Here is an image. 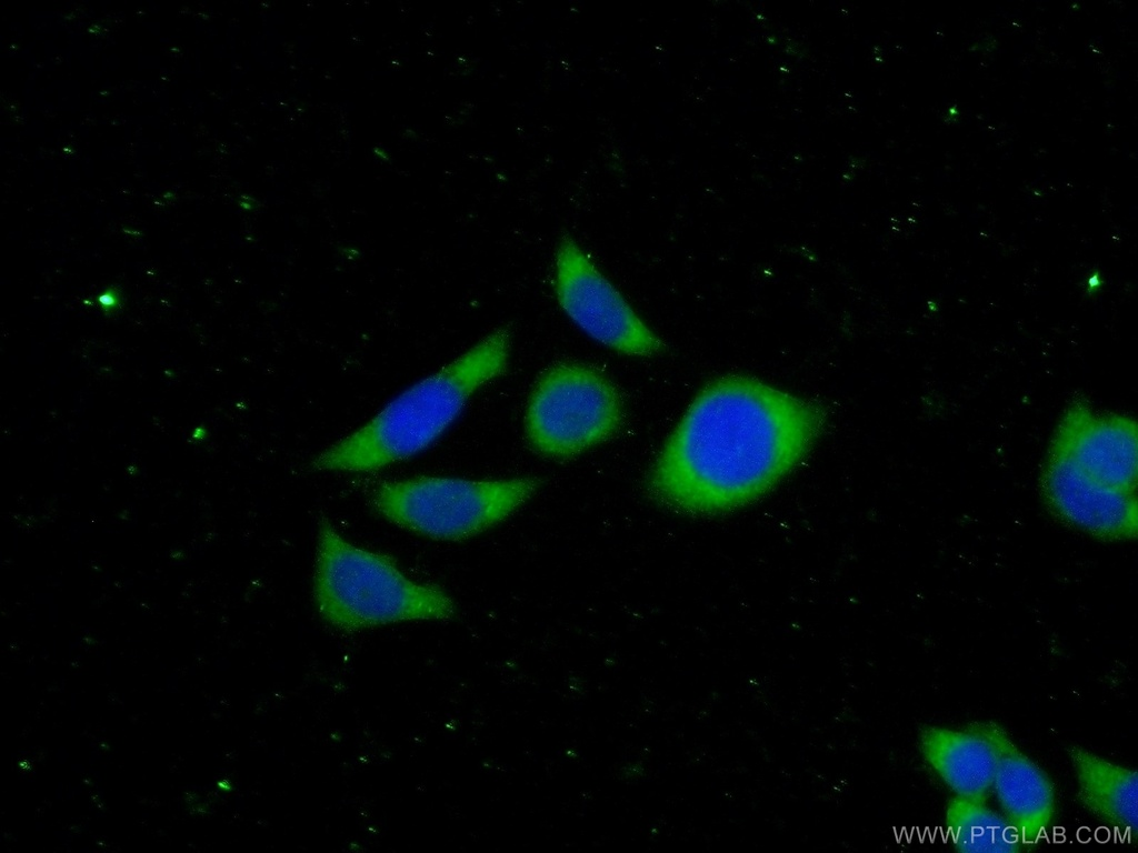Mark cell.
I'll return each instance as SVG.
<instances>
[{"mask_svg":"<svg viewBox=\"0 0 1138 853\" xmlns=\"http://www.w3.org/2000/svg\"><path fill=\"white\" fill-rule=\"evenodd\" d=\"M917 744L924 762L952 795L988 797L997 755L991 743L969 723L964 729L924 725Z\"/></svg>","mask_w":1138,"mask_h":853,"instance_id":"cell-10","label":"cell"},{"mask_svg":"<svg viewBox=\"0 0 1138 853\" xmlns=\"http://www.w3.org/2000/svg\"><path fill=\"white\" fill-rule=\"evenodd\" d=\"M97 302L104 315L113 317L123 308L124 297L118 287L110 285L98 295Z\"/></svg>","mask_w":1138,"mask_h":853,"instance_id":"cell-13","label":"cell"},{"mask_svg":"<svg viewBox=\"0 0 1138 853\" xmlns=\"http://www.w3.org/2000/svg\"><path fill=\"white\" fill-rule=\"evenodd\" d=\"M1040 492L1059 521L1094 538L1126 541L1137 535V493L1095 481L1051 449L1044 460Z\"/></svg>","mask_w":1138,"mask_h":853,"instance_id":"cell-8","label":"cell"},{"mask_svg":"<svg viewBox=\"0 0 1138 853\" xmlns=\"http://www.w3.org/2000/svg\"><path fill=\"white\" fill-rule=\"evenodd\" d=\"M1048 449L1097 482L1137 492V424L1128 413L1098 409L1085 394L1077 393L1066 402Z\"/></svg>","mask_w":1138,"mask_h":853,"instance_id":"cell-7","label":"cell"},{"mask_svg":"<svg viewBox=\"0 0 1138 853\" xmlns=\"http://www.w3.org/2000/svg\"><path fill=\"white\" fill-rule=\"evenodd\" d=\"M994 746L997 755L992 780L1000 812L1015 829L1022 846L1031 847L1046 836L1057 813V789L1051 776L1026 754L999 723H969Z\"/></svg>","mask_w":1138,"mask_h":853,"instance_id":"cell-9","label":"cell"},{"mask_svg":"<svg viewBox=\"0 0 1138 853\" xmlns=\"http://www.w3.org/2000/svg\"><path fill=\"white\" fill-rule=\"evenodd\" d=\"M539 486L536 478L419 476L380 484L370 503L376 513L399 528L433 540L460 541L505 520Z\"/></svg>","mask_w":1138,"mask_h":853,"instance_id":"cell-4","label":"cell"},{"mask_svg":"<svg viewBox=\"0 0 1138 853\" xmlns=\"http://www.w3.org/2000/svg\"><path fill=\"white\" fill-rule=\"evenodd\" d=\"M510 350L509 327L495 329L321 451L311 468L373 472L423 451L455 422L479 388L506 371Z\"/></svg>","mask_w":1138,"mask_h":853,"instance_id":"cell-2","label":"cell"},{"mask_svg":"<svg viewBox=\"0 0 1138 853\" xmlns=\"http://www.w3.org/2000/svg\"><path fill=\"white\" fill-rule=\"evenodd\" d=\"M623 419L622 398L607 375L589 364L560 362L537 380L525 431L537 452L568 459L612 438Z\"/></svg>","mask_w":1138,"mask_h":853,"instance_id":"cell-5","label":"cell"},{"mask_svg":"<svg viewBox=\"0 0 1138 853\" xmlns=\"http://www.w3.org/2000/svg\"><path fill=\"white\" fill-rule=\"evenodd\" d=\"M945 824L951 844L962 853H1015L1024 847L1012 825L984 797L952 795Z\"/></svg>","mask_w":1138,"mask_h":853,"instance_id":"cell-12","label":"cell"},{"mask_svg":"<svg viewBox=\"0 0 1138 853\" xmlns=\"http://www.w3.org/2000/svg\"><path fill=\"white\" fill-rule=\"evenodd\" d=\"M317 611L346 632L409 621H448L453 599L439 585L406 576L390 556L347 541L322 516L313 576Z\"/></svg>","mask_w":1138,"mask_h":853,"instance_id":"cell-3","label":"cell"},{"mask_svg":"<svg viewBox=\"0 0 1138 853\" xmlns=\"http://www.w3.org/2000/svg\"><path fill=\"white\" fill-rule=\"evenodd\" d=\"M555 291L567 315L603 345L635 357L663 352L665 342L570 235L562 237L556 249Z\"/></svg>","mask_w":1138,"mask_h":853,"instance_id":"cell-6","label":"cell"},{"mask_svg":"<svg viewBox=\"0 0 1138 853\" xmlns=\"http://www.w3.org/2000/svg\"><path fill=\"white\" fill-rule=\"evenodd\" d=\"M1080 806L1104 825L1121 833L1137 830L1138 773L1087 747L1067 749Z\"/></svg>","mask_w":1138,"mask_h":853,"instance_id":"cell-11","label":"cell"},{"mask_svg":"<svg viewBox=\"0 0 1138 853\" xmlns=\"http://www.w3.org/2000/svg\"><path fill=\"white\" fill-rule=\"evenodd\" d=\"M827 417L820 402L756 377L720 375L689 404L651 465L646 489L682 514L748 505L805 461Z\"/></svg>","mask_w":1138,"mask_h":853,"instance_id":"cell-1","label":"cell"}]
</instances>
